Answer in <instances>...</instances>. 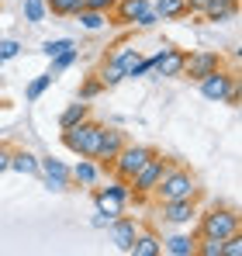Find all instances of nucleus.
I'll use <instances>...</instances> for the list:
<instances>
[{"mask_svg":"<svg viewBox=\"0 0 242 256\" xmlns=\"http://www.w3.org/2000/svg\"><path fill=\"white\" fill-rule=\"evenodd\" d=\"M21 14H24V21H28V24H42V21L48 18V10H45V0H24Z\"/></svg>","mask_w":242,"mask_h":256,"instance_id":"nucleus-26","label":"nucleus"},{"mask_svg":"<svg viewBox=\"0 0 242 256\" xmlns=\"http://www.w3.org/2000/svg\"><path fill=\"white\" fill-rule=\"evenodd\" d=\"M76 18H80V24L86 28V32H97V28H104L108 10H90V7H80V10H76Z\"/></svg>","mask_w":242,"mask_h":256,"instance_id":"nucleus-25","label":"nucleus"},{"mask_svg":"<svg viewBox=\"0 0 242 256\" xmlns=\"http://www.w3.org/2000/svg\"><path fill=\"white\" fill-rule=\"evenodd\" d=\"M10 170H18L21 176H38V156L28 149H10Z\"/></svg>","mask_w":242,"mask_h":256,"instance_id":"nucleus-18","label":"nucleus"},{"mask_svg":"<svg viewBox=\"0 0 242 256\" xmlns=\"http://www.w3.org/2000/svg\"><path fill=\"white\" fill-rule=\"evenodd\" d=\"M108 225H111V218H104V214L94 218V228H108Z\"/></svg>","mask_w":242,"mask_h":256,"instance_id":"nucleus-36","label":"nucleus"},{"mask_svg":"<svg viewBox=\"0 0 242 256\" xmlns=\"http://www.w3.org/2000/svg\"><path fill=\"white\" fill-rule=\"evenodd\" d=\"M232 232H242V218L236 208H211V212H198V236H214V239H228Z\"/></svg>","mask_w":242,"mask_h":256,"instance_id":"nucleus-2","label":"nucleus"},{"mask_svg":"<svg viewBox=\"0 0 242 256\" xmlns=\"http://www.w3.org/2000/svg\"><path fill=\"white\" fill-rule=\"evenodd\" d=\"M83 7V0H45V10L56 18H76V10Z\"/></svg>","mask_w":242,"mask_h":256,"instance_id":"nucleus-24","label":"nucleus"},{"mask_svg":"<svg viewBox=\"0 0 242 256\" xmlns=\"http://www.w3.org/2000/svg\"><path fill=\"white\" fill-rule=\"evenodd\" d=\"M100 94H104V84H100L97 76H90V80H83L80 97H76V100H86V104H90V100H94V97H100Z\"/></svg>","mask_w":242,"mask_h":256,"instance_id":"nucleus-29","label":"nucleus"},{"mask_svg":"<svg viewBox=\"0 0 242 256\" xmlns=\"http://www.w3.org/2000/svg\"><path fill=\"white\" fill-rule=\"evenodd\" d=\"M184 62H187V48H176V45H162L156 52V76L162 80H173V76H184Z\"/></svg>","mask_w":242,"mask_h":256,"instance_id":"nucleus-9","label":"nucleus"},{"mask_svg":"<svg viewBox=\"0 0 242 256\" xmlns=\"http://www.w3.org/2000/svg\"><path fill=\"white\" fill-rule=\"evenodd\" d=\"M100 128H104V125H97V122L83 118L80 125L62 128V146H66L70 152H76V156H90V160H94L97 142H100Z\"/></svg>","mask_w":242,"mask_h":256,"instance_id":"nucleus-3","label":"nucleus"},{"mask_svg":"<svg viewBox=\"0 0 242 256\" xmlns=\"http://www.w3.org/2000/svg\"><path fill=\"white\" fill-rule=\"evenodd\" d=\"M128 138H124V132L121 128H100V142H97V152H94V163H100L104 170L111 166V160L121 152V146H124Z\"/></svg>","mask_w":242,"mask_h":256,"instance_id":"nucleus-11","label":"nucleus"},{"mask_svg":"<svg viewBox=\"0 0 242 256\" xmlns=\"http://www.w3.org/2000/svg\"><path fill=\"white\" fill-rule=\"evenodd\" d=\"M0 4H4V0H0Z\"/></svg>","mask_w":242,"mask_h":256,"instance_id":"nucleus-37","label":"nucleus"},{"mask_svg":"<svg viewBox=\"0 0 242 256\" xmlns=\"http://www.w3.org/2000/svg\"><path fill=\"white\" fill-rule=\"evenodd\" d=\"M166 166H170V160H162L160 152H152L138 170H135V176L128 180V187H132V194L135 198H146V194H152L156 190V184L162 180V173H166Z\"/></svg>","mask_w":242,"mask_h":256,"instance_id":"nucleus-5","label":"nucleus"},{"mask_svg":"<svg viewBox=\"0 0 242 256\" xmlns=\"http://www.w3.org/2000/svg\"><path fill=\"white\" fill-rule=\"evenodd\" d=\"M152 152H156L152 146H132V142H124V146H121V152L111 160V173H114L118 180H132L135 170H138Z\"/></svg>","mask_w":242,"mask_h":256,"instance_id":"nucleus-6","label":"nucleus"},{"mask_svg":"<svg viewBox=\"0 0 242 256\" xmlns=\"http://www.w3.org/2000/svg\"><path fill=\"white\" fill-rule=\"evenodd\" d=\"M162 250L173 253V256H194L198 236H170V239H162Z\"/></svg>","mask_w":242,"mask_h":256,"instance_id":"nucleus-20","label":"nucleus"},{"mask_svg":"<svg viewBox=\"0 0 242 256\" xmlns=\"http://www.w3.org/2000/svg\"><path fill=\"white\" fill-rule=\"evenodd\" d=\"M111 59H114V62L121 66V70H124V80H128V73H132V70L138 66V59H142V52H138L135 45H118V52H114Z\"/></svg>","mask_w":242,"mask_h":256,"instance_id":"nucleus-22","label":"nucleus"},{"mask_svg":"<svg viewBox=\"0 0 242 256\" xmlns=\"http://www.w3.org/2000/svg\"><path fill=\"white\" fill-rule=\"evenodd\" d=\"M66 48H73L70 38H48V42H42V52L52 59V56H59V52H66Z\"/></svg>","mask_w":242,"mask_h":256,"instance_id":"nucleus-30","label":"nucleus"},{"mask_svg":"<svg viewBox=\"0 0 242 256\" xmlns=\"http://www.w3.org/2000/svg\"><path fill=\"white\" fill-rule=\"evenodd\" d=\"M128 253H132V256H160L162 253V242H160V236H152V232H138L135 242L128 246Z\"/></svg>","mask_w":242,"mask_h":256,"instance_id":"nucleus-19","label":"nucleus"},{"mask_svg":"<svg viewBox=\"0 0 242 256\" xmlns=\"http://www.w3.org/2000/svg\"><path fill=\"white\" fill-rule=\"evenodd\" d=\"M38 176L45 180V187L48 190H56V194H62V190H70V166L62 163V160H38Z\"/></svg>","mask_w":242,"mask_h":256,"instance_id":"nucleus-10","label":"nucleus"},{"mask_svg":"<svg viewBox=\"0 0 242 256\" xmlns=\"http://www.w3.org/2000/svg\"><path fill=\"white\" fill-rule=\"evenodd\" d=\"M239 84L236 80V73H228V70H214V73H208L204 80H198L201 86V94L208 100H214V104H225V97H228V90Z\"/></svg>","mask_w":242,"mask_h":256,"instance_id":"nucleus-8","label":"nucleus"},{"mask_svg":"<svg viewBox=\"0 0 242 256\" xmlns=\"http://www.w3.org/2000/svg\"><path fill=\"white\" fill-rule=\"evenodd\" d=\"M18 52H21V45L14 42V38H4V42H0V62H7V59H14Z\"/></svg>","mask_w":242,"mask_h":256,"instance_id":"nucleus-31","label":"nucleus"},{"mask_svg":"<svg viewBox=\"0 0 242 256\" xmlns=\"http://www.w3.org/2000/svg\"><path fill=\"white\" fill-rule=\"evenodd\" d=\"M156 201H184V198H198V176L190 170H184V166H166V173H162V180L156 184Z\"/></svg>","mask_w":242,"mask_h":256,"instance_id":"nucleus-1","label":"nucleus"},{"mask_svg":"<svg viewBox=\"0 0 242 256\" xmlns=\"http://www.w3.org/2000/svg\"><path fill=\"white\" fill-rule=\"evenodd\" d=\"M160 214H162V222H170V225H190V222L198 218V204H194V198H184V201H162Z\"/></svg>","mask_w":242,"mask_h":256,"instance_id":"nucleus-12","label":"nucleus"},{"mask_svg":"<svg viewBox=\"0 0 242 256\" xmlns=\"http://www.w3.org/2000/svg\"><path fill=\"white\" fill-rule=\"evenodd\" d=\"M149 7V0H114V7L108 10L114 18V24H135V18Z\"/></svg>","mask_w":242,"mask_h":256,"instance_id":"nucleus-15","label":"nucleus"},{"mask_svg":"<svg viewBox=\"0 0 242 256\" xmlns=\"http://www.w3.org/2000/svg\"><path fill=\"white\" fill-rule=\"evenodd\" d=\"M222 70V56L211 52V48H198V52H187V62H184V76H190L194 84L204 80L208 73Z\"/></svg>","mask_w":242,"mask_h":256,"instance_id":"nucleus-7","label":"nucleus"},{"mask_svg":"<svg viewBox=\"0 0 242 256\" xmlns=\"http://www.w3.org/2000/svg\"><path fill=\"white\" fill-rule=\"evenodd\" d=\"M152 10H156L160 21H180V18L190 14L187 0H152Z\"/></svg>","mask_w":242,"mask_h":256,"instance_id":"nucleus-17","label":"nucleus"},{"mask_svg":"<svg viewBox=\"0 0 242 256\" xmlns=\"http://www.w3.org/2000/svg\"><path fill=\"white\" fill-rule=\"evenodd\" d=\"M97 80L104 84V90H108V86H118L121 80H124V70H121L118 62H114V59L108 56V59L100 62V73H97Z\"/></svg>","mask_w":242,"mask_h":256,"instance_id":"nucleus-23","label":"nucleus"},{"mask_svg":"<svg viewBox=\"0 0 242 256\" xmlns=\"http://www.w3.org/2000/svg\"><path fill=\"white\" fill-rule=\"evenodd\" d=\"M52 80H56L52 73H42V76H35V80L28 84V90H24V97H28V100H38L42 94H45V90L52 86Z\"/></svg>","mask_w":242,"mask_h":256,"instance_id":"nucleus-28","label":"nucleus"},{"mask_svg":"<svg viewBox=\"0 0 242 256\" xmlns=\"http://www.w3.org/2000/svg\"><path fill=\"white\" fill-rule=\"evenodd\" d=\"M76 56H80V52H76V45H73V48H66V52H59V56H52V70H48V73H52V76H59L62 70H70V66L76 62Z\"/></svg>","mask_w":242,"mask_h":256,"instance_id":"nucleus-27","label":"nucleus"},{"mask_svg":"<svg viewBox=\"0 0 242 256\" xmlns=\"http://www.w3.org/2000/svg\"><path fill=\"white\" fill-rule=\"evenodd\" d=\"M239 14V0H208L201 10L204 21H211V24H222V21H232Z\"/></svg>","mask_w":242,"mask_h":256,"instance_id":"nucleus-14","label":"nucleus"},{"mask_svg":"<svg viewBox=\"0 0 242 256\" xmlns=\"http://www.w3.org/2000/svg\"><path fill=\"white\" fill-rule=\"evenodd\" d=\"M128 198H132V187H128V180H111L108 187H97V194H94V204H97V214H104V218H118L124 212V204H128Z\"/></svg>","mask_w":242,"mask_h":256,"instance_id":"nucleus-4","label":"nucleus"},{"mask_svg":"<svg viewBox=\"0 0 242 256\" xmlns=\"http://www.w3.org/2000/svg\"><path fill=\"white\" fill-rule=\"evenodd\" d=\"M100 163H94L90 156H80V163L76 166H70V180L73 184H80V187H94L97 184V176H100Z\"/></svg>","mask_w":242,"mask_h":256,"instance_id":"nucleus-16","label":"nucleus"},{"mask_svg":"<svg viewBox=\"0 0 242 256\" xmlns=\"http://www.w3.org/2000/svg\"><path fill=\"white\" fill-rule=\"evenodd\" d=\"M156 21H160V18H156V10H152V4H149V7H146V10L135 18V24H138V28H152Z\"/></svg>","mask_w":242,"mask_h":256,"instance_id":"nucleus-32","label":"nucleus"},{"mask_svg":"<svg viewBox=\"0 0 242 256\" xmlns=\"http://www.w3.org/2000/svg\"><path fill=\"white\" fill-rule=\"evenodd\" d=\"M83 7H90V10H111L114 0H83Z\"/></svg>","mask_w":242,"mask_h":256,"instance_id":"nucleus-33","label":"nucleus"},{"mask_svg":"<svg viewBox=\"0 0 242 256\" xmlns=\"http://www.w3.org/2000/svg\"><path fill=\"white\" fill-rule=\"evenodd\" d=\"M83 118H90V104H86V100H73V104H66V111L59 114V128H73V125H80Z\"/></svg>","mask_w":242,"mask_h":256,"instance_id":"nucleus-21","label":"nucleus"},{"mask_svg":"<svg viewBox=\"0 0 242 256\" xmlns=\"http://www.w3.org/2000/svg\"><path fill=\"white\" fill-rule=\"evenodd\" d=\"M10 170V149H0V173Z\"/></svg>","mask_w":242,"mask_h":256,"instance_id":"nucleus-34","label":"nucleus"},{"mask_svg":"<svg viewBox=\"0 0 242 256\" xmlns=\"http://www.w3.org/2000/svg\"><path fill=\"white\" fill-rule=\"evenodd\" d=\"M204 4H208V0H187V7H190V14H201V10H204Z\"/></svg>","mask_w":242,"mask_h":256,"instance_id":"nucleus-35","label":"nucleus"},{"mask_svg":"<svg viewBox=\"0 0 242 256\" xmlns=\"http://www.w3.org/2000/svg\"><path fill=\"white\" fill-rule=\"evenodd\" d=\"M111 242H114V250H121V253H128V246L135 242V236H138V225H135V218H124V214H118L111 225Z\"/></svg>","mask_w":242,"mask_h":256,"instance_id":"nucleus-13","label":"nucleus"}]
</instances>
